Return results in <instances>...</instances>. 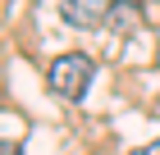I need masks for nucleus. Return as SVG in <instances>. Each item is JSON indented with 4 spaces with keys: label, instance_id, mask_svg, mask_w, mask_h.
Here are the masks:
<instances>
[{
    "label": "nucleus",
    "instance_id": "4",
    "mask_svg": "<svg viewBox=\"0 0 160 155\" xmlns=\"http://www.w3.org/2000/svg\"><path fill=\"white\" fill-rule=\"evenodd\" d=\"M0 155H23V151H14V146H5V151H0Z\"/></svg>",
    "mask_w": 160,
    "mask_h": 155
},
{
    "label": "nucleus",
    "instance_id": "2",
    "mask_svg": "<svg viewBox=\"0 0 160 155\" xmlns=\"http://www.w3.org/2000/svg\"><path fill=\"white\" fill-rule=\"evenodd\" d=\"M119 5V0H60V14H64V23H73V27H96L110 18V9Z\"/></svg>",
    "mask_w": 160,
    "mask_h": 155
},
{
    "label": "nucleus",
    "instance_id": "3",
    "mask_svg": "<svg viewBox=\"0 0 160 155\" xmlns=\"http://www.w3.org/2000/svg\"><path fill=\"white\" fill-rule=\"evenodd\" d=\"M128 155H160V142H151V146H137V151H128Z\"/></svg>",
    "mask_w": 160,
    "mask_h": 155
},
{
    "label": "nucleus",
    "instance_id": "1",
    "mask_svg": "<svg viewBox=\"0 0 160 155\" xmlns=\"http://www.w3.org/2000/svg\"><path fill=\"white\" fill-rule=\"evenodd\" d=\"M92 78H96V64L87 60V55H55V64L46 69V82L55 96H64V100H82L87 87H92Z\"/></svg>",
    "mask_w": 160,
    "mask_h": 155
}]
</instances>
